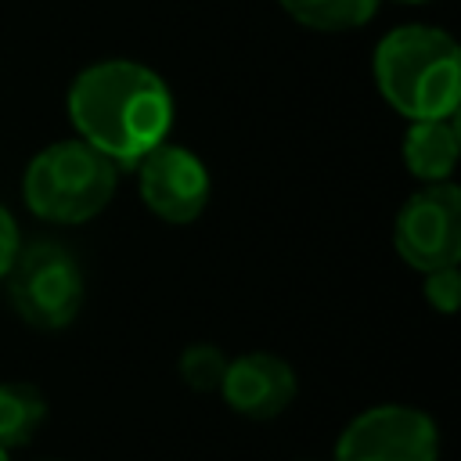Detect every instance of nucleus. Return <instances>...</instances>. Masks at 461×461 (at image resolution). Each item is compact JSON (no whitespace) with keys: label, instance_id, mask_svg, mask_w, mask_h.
<instances>
[{"label":"nucleus","instance_id":"obj_16","mask_svg":"<svg viewBox=\"0 0 461 461\" xmlns=\"http://www.w3.org/2000/svg\"><path fill=\"white\" fill-rule=\"evenodd\" d=\"M0 461H11V457H7V450H4V447H0Z\"/></svg>","mask_w":461,"mask_h":461},{"label":"nucleus","instance_id":"obj_9","mask_svg":"<svg viewBox=\"0 0 461 461\" xmlns=\"http://www.w3.org/2000/svg\"><path fill=\"white\" fill-rule=\"evenodd\" d=\"M457 155H461V137H457V115H443V119H411L407 133H403V166L425 180H450V173L457 169Z\"/></svg>","mask_w":461,"mask_h":461},{"label":"nucleus","instance_id":"obj_3","mask_svg":"<svg viewBox=\"0 0 461 461\" xmlns=\"http://www.w3.org/2000/svg\"><path fill=\"white\" fill-rule=\"evenodd\" d=\"M115 180V162L83 137L54 140L29 158L22 198L47 223H86L112 202Z\"/></svg>","mask_w":461,"mask_h":461},{"label":"nucleus","instance_id":"obj_14","mask_svg":"<svg viewBox=\"0 0 461 461\" xmlns=\"http://www.w3.org/2000/svg\"><path fill=\"white\" fill-rule=\"evenodd\" d=\"M18 245H22L18 223H14V216L0 205V281H4V274H7V267H11V259H14V252H18Z\"/></svg>","mask_w":461,"mask_h":461},{"label":"nucleus","instance_id":"obj_13","mask_svg":"<svg viewBox=\"0 0 461 461\" xmlns=\"http://www.w3.org/2000/svg\"><path fill=\"white\" fill-rule=\"evenodd\" d=\"M421 288H425V299H429L432 310H439V313H454L457 303H461V274H457V263H454V267L429 270Z\"/></svg>","mask_w":461,"mask_h":461},{"label":"nucleus","instance_id":"obj_12","mask_svg":"<svg viewBox=\"0 0 461 461\" xmlns=\"http://www.w3.org/2000/svg\"><path fill=\"white\" fill-rule=\"evenodd\" d=\"M227 367V353L212 342H194L180 353V378L194 389V393H216L220 378Z\"/></svg>","mask_w":461,"mask_h":461},{"label":"nucleus","instance_id":"obj_10","mask_svg":"<svg viewBox=\"0 0 461 461\" xmlns=\"http://www.w3.org/2000/svg\"><path fill=\"white\" fill-rule=\"evenodd\" d=\"M47 418V400L29 382H0V447L29 443Z\"/></svg>","mask_w":461,"mask_h":461},{"label":"nucleus","instance_id":"obj_6","mask_svg":"<svg viewBox=\"0 0 461 461\" xmlns=\"http://www.w3.org/2000/svg\"><path fill=\"white\" fill-rule=\"evenodd\" d=\"M335 461H439V429L418 407L378 403L339 432Z\"/></svg>","mask_w":461,"mask_h":461},{"label":"nucleus","instance_id":"obj_2","mask_svg":"<svg viewBox=\"0 0 461 461\" xmlns=\"http://www.w3.org/2000/svg\"><path fill=\"white\" fill-rule=\"evenodd\" d=\"M375 83L393 112L407 119L457 115L461 50L436 25H396L375 47Z\"/></svg>","mask_w":461,"mask_h":461},{"label":"nucleus","instance_id":"obj_15","mask_svg":"<svg viewBox=\"0 0 461 461\" xmlns=\"http://www.w3.org/2000/svg\"><path fill=\"white\" fill-rule=\"evenodd\" d=\"M400 4H429V0H400Z\"/></svg>","mask_w":461,"mask_h":461},{"label":"nucleus","instance_id":"obj_8","mask_svg":"<svg viewBox=\"0 0 461 461\" xmlns=\"http://www.w3.org/2000/svg\"><path fill=\"white\" fill-rule=\"evenodd\" d=\"M295 371L288 360L274 353H241L227 360L223 378H220V396L230 411L252 421L277 418L292 400H295Z\"/></svg>","mask_w":461,"mask_h":461},{"label":"nucleus","instance_id":"obj_7","mask_svg":"<svg viewBox=\"0 0 461 461\" xmlns=\"http://www.w3.org/2000/svg\"><path fill=\"white\" fill-rule=\"evenodd\" d=\"M140 202L166 223H194L209 205V169L205 162L173 140H158L137 162Z\"/></svg>","mask_w":461,"mask_h":461},{"label":"nucleus","instance_id":"obj_5","mask_svg":"<svg viewBox=\"0 0 461 461\" xmlns=\"http://www.w3.org/2000/svg\"><path fill=\"white\" fill-rule=\"evenodd\" d=\"M393 249L418 274L454 267L461 259V191L454 180L425 184L400 205Z\"/></svg>","mask_w":461,"mask_h":461},{"label":"nucleus","instance_id":"obj_1","mask_svg":"<svg viewBox=\"0 0 461 461\" xmlns=\"http://www.w3.org/2000/svg\"><path fill=\"white\" fill-rule=\"evenodd\" d=\"M68 119L76 133L115 166H133L166 140L173 126V94L166 79L130 58L86 65L68 86Z\"/></svg>","mask_w":461,"mask_h":461},{"label":"nucleus","instance_id":"obj_4","mask_svg":"<svg viewBox=\"0 0 461 461\" xmlns=\"http://www.w3.org/2000/svg\"><path fill=\"white\" fill-rule=\"evenodd\" d=\"M4 281L14 313L40 331L68 328L83 306V270L76 256L50 238L18 245Z\"/></svg>","mask_w":461,"mask_h":461},{"label":"nucleus","instance_id":"obj_11","mask_svg":"<svg viewBox=\"0 0 461 461\" xmlns=\"http://www.w3.org/2000/svg\"><path fill=\"white\" fill-rule=\"evenodd\" d=\"M288 18L317 32H349L371 22L378 0H277Z\"/></svg>","mask_w":461,"mask_h":461}]
</instances>
